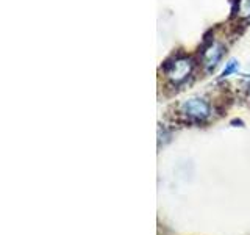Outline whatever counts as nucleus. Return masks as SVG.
Wrapping results in <instances>:
<instances>
[{
	"label": "nucleus",
	"instance_id": "obj_6",
	"mask_svg": "<svg viewBox=\"0 0 250 235\" xmlns=\"http://www.w3.org/2000/svg\"><path fill=\"white\" fill-rule=\"evenodd\" d=\"M249 88H250V85H249Z\"/></svg>",
	"mask_w": 250,
	"mask_h": 235
},
{
	"label": "nucleus",
	"instance_id": "obj_3",
	"mask_svg": "<svg viewBox=\"0 0 250 235\" xmlns=\"http://www.w3.org/2000/svg\"><path fill=\"white\" fill-rule=\"evenodd\" d=\"M222 55H224V46L217 43H213L205 52H203V61H205V68L208 72H211V70L217 66V63L221 61Z\"/></svg>",
	"mask_w": 250,
	"mask_h": 235
},
{
	"label": "nucleus",
	"instance_id": "obj_4",
	"mask_svg": "<svg viewBox=\"0 0 250 235\" xmlns=\"http://www.w3.org/2000/svg\"><path fill=\"white\" fill-rule=\"evenodd\" d=\"M238 69H239V63H238L236 60H230V61L225 65V68L222 69V74H221V77H222V78L229 77V75H231V74L236 72Z\"/></svg>",
	"mask_w": 250,
	"mask_h": 235
},
{
	"label": "nucleus",
	"instance_id": "obj_5",
	"mask_svg": "<svg viewBox=\"0 0 250 235\" xmlns=\"http://www.w3.org/2000/svg\"><path fill=\"white\" fill-rule=\"evenodd\" d=\"M239 11L242 16L250 14V0H239Z\"/></svg>",
	"mask_w": 250,
	"mask_h": 235
},
{
	"label": "nucleus",
	"instance_id": "obj_1",
	"mask_svg": "<svg viewBox=\"0 0 250 235\" xmlns=\"http://www.w3.org/2000/svg\"><path fill=\"white\" fill-rule=\"evenodd\" d=\"M182 113L189 118L191 121L195 122H200V121H205L209 118L211 115V107L209 104L202 97H192V99H188L182 104Z\"/></svg>",
	"mask_w": 250,
	"mask_h": 235
},
{
	"label": "nucleus",
	"instance_id": "obj_2",
	"mask_svg": "<svg viewBox=\"0 0 250 235\" xmlns=\"http://www.w3.org/2000/svg\"><path fill=\"white\" fill-rule=\"evenodd\" d=\"M191 70H192V60L182 57V58H175L174 61H172L167 66L166 72H167V77L172 82L180 83L191 74Z\"/></svg>",
	"mask_w": 250,
	"mask_h": 235
}]
</instances>
